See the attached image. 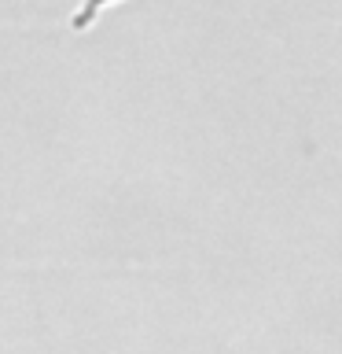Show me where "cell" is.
<instances>
[{
    "label": "cell",
    "mask_w": 342,
    "mask_h": 354,
    "mask_svg": "<svg viewBox=\"0 0 342 354\" xmlns=\"http://www.w3.org/2000/svg\"><path fill=\"white\" fill-rule=\"evenodd\" d=\"M99 4H110V0H88V8L74 19V30H85V26H88V19L96 15V8H99Z\"/></svg>",
    "instance_id": "obj_1"
}]
</instances>
